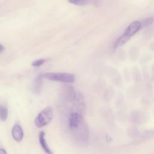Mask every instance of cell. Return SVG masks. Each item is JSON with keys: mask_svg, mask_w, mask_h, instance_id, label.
<instances>
[{"mask_svg": "<svg viewBox=\"0 0 154 154\" xmlns=\"http://www.w3.org/2000/svg\"><path fill=\"white\" fill-rule=\"evenodd\" d=\"M43 75H39L35 79L33 84V91L35 94H39L41 91L43 83Z\"/></svg>", "mask_w": 154, "mask_h": 154, "instance_id": "8", "label": "cell"}, {"mask_svg": "<svg viewBox=\"0 0 154 154\" xmlns=\"http://www.w3.org/2000/svg\"><path fill=\"white\" fill-rule=\"evenodd\" d=\"M83 121L82 116L76 112H72L69 119V128L71 130L76 128Z\"/></svg>", "mask_w": 154, "mask_h": 154, "instance_id": "4", "label": "cell"}, {"mask_svg": "<svg viewBox=\"0 0 154 154\" xmlns=\"http://www.w3.org/2000/svg\"><path fill=\"white\" fill-rule=\"evenodd\" d=\"M53 116L54 112L52 108L51 107L46 108L35 117L34 123L37 128H43L51 122L53 118Z\"/></svg>", "mask_w": 154, "mask_h": 154, "instance_id": "2", "label": "cell"}, {"mask_svg": "<svg viewBox=\"0 0 154 154\" xmlns=\"http://www.w3.org/2000/svg\"><path fill=\"white\" fill-rule=\"evenodd\" d=\"M0 154H7V153L4 149L0 148Z\"/></svg>", "mask_w": 154, "mask_h": 154, "instance_id": "13", "label": "cell"}, {"mask_svg": "<svg viewBox=\"0 0 154 154\" xmlns=\"http://www.w3.org/2000/svg\"><path fill=\"white\" fill-rule=\"evenodd\" d=\"M11 134L14 140L17 142L22 140L23 137V132L22 128L19 125H15L12 129Z\"/></svg>", "mask_w": 154, "mask_h": 154, "instance_id": "5", "label": "cell"}, {"mask_svg": "<svg viewBox=\"0 0 154 154\" xmlns=\"http://www.w3.org/2000/svg\"><path fill=\"white\" fill-rule=\"evenodd\" d=\"M43 78L54 81H60L66 83H73L75 78L73 74L69 73H59V72H49L43 75Z\"/></svg>", "mask_w": 154, "mask_h": 154, "instance_id": "3", "label": "cell"}, {"mask_svg": "<svg viewBox=\"0 0 154 154\" xmlns=\"http://www.w3.org/2000/svg\"><path fill=\"white\" fill-rule=\"evenodd\" d=\"M39 142L43 150L46 154H54L47 144L45 139V134L43 131L40 132L39 134Z\"/></svg>", "mask_w": 154, "mask_h": 154, "instance_id": "7", "label": "cell"}, {"mask_svg": "<svg viewBox=\"0 0 154 154\" xmlns=\"http://www.w3.org/2000/svg\"><path fill=\"white\" fill-rule=\"evenodd\" d=\"M141 26L142 23L138 20H135L131 23L126 28L125 32L116 40L114 44V49H117L125 45L141 29Z\"/></svg>", "mask_w": 154, "mask_h": 154, "instance_id": "1", "label": "cell"}, {"mask_svg": "<svg viewBox=\"0 0 154 154\" xmlns=\"http://www.w3.org/2000/svg\"><path fill=\"white\" fill-rule=\"evenodd\" d=\"M8 117V109L7 108L0 104V120L5 121Z\"/></svg>", "mask_w": 154, "mask_h": 154, "instance_id": "9", "label": "cell"}, {"mask_svg": "<svg viewBox=\"0 0 154 154\" xmlns=\"http://www.w3.org/2000/svg\"><path fill=\"white\" fill-rule=\"evenodd\" d=\"M64 95L65 99L69 102H73L75 100L76 94L74 88L71 86H66L64 89Z\"/></svg>", "mask_w": 154, "mask_h": 154, "instance_id": "6", "label": "cell"}, {"mask_svg": "<svg viewBox=\"0 0 154 154\" xmlns=\"http://www.w3.org/2000/svg\"><path fill=\"white\" fill-rule=\"evenodd\" d=\"M4 49V48L3 46V45H2L1 44H0V53L2 52Z\"/></svg>", "mask_w": 154, "mask_h": 154, "instance_id": "14", "label": "cell"}, {"mask_svg": "<svg viewBox=\"0 0 154 154\" xmlns=\"http://www.w3.org/2000/svg\"><path fill=\"white\" fill-rule=\"evenodd\" d=\"M152 22H153V19L152 18H148V19H147L144 20V25L145 26H147L149 25H150Z\"/></svg>", "mask_w": 154, "mask_h": 154, "instance_id": "12", "label": "cell"}, {"mask_svg": "<svg viewBox=\"0 0 154 154\" xmlns=\"http://www.w3.org/2000/svg\"><path fill=\"white\" fill-rule=\"evenodd\" d=\"M69 2L77 5H85L86 4L88 3V0H68Z\"/></svg>", "mask_w": 154, "mask_h": 154, "instance_id": "10", "label": "cell"}, {"mask_svg": "<svg viewBox=\"0 0 154 154\" xmlns=\"http://www.w3.org/2000/svg\"><path fill=\"white\" fill-rule=\"evenodd\" d=\"M46 61V59H43V58L35 60L32 63V66H34V67H38V66L42 65Z\"/></svg>", "mask_w": 154, "mask_h": 154, "instance_id": "11", "label": "cell"}]
</instances>
